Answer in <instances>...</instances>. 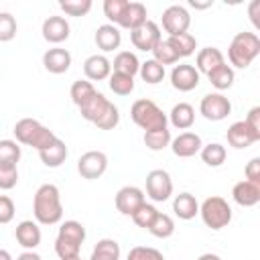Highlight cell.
Masks as SVG:
<instances>
[{
  "label": "cell",
  "instance_id": "38",
  "mask_svg": "<svg viewBox=\"0 0 260 260\" xmlns=\"http://www.w3.org/2000/svg\"><path fill=\"white\" fill-rule=\"evenodd\" d=\"M20 154L22 150L16 140H10V138L0 140V165H18Z\"/></svg>",
  "mask_w": 260,
  "mask_h": 260
},
{
  "label": "cell",
  "instance_id": "26",
  "mask_svg": "<svg viewBox=\"0 0 260 260\" xmlns=\"http://www.w3.org/2000/svg\"><path fill=\"white\" fill-rule=\"evenodd\" d=\"M173 211L179 219H193L199 213V203L195 199V195L183 191L179 195H175L173 199Z\"/></svg>",
  "mask_w": 260,
  "mask_h": 260
},
{
  "label": "cell",
  "instance_id": "36",
  "mask_svg": "<svg viewBox=\"0 0 260 260\" xmlns=\"http://www.w3.org/2000/svg\"><path fill=\"white\" fill-rule=\"evenodd\" d=\"M95 93V87L91 85V81L87 79H75L71 83V89H69V95H71V102L79 108L83 102H87L91 95Z\"/></svg>",
  "mask_w": 260,
  "mask_h": 260
},
{
  "label": "cell",
  "instance_id": "23",
  "mask_svg": "<svg viewBox=\"0 0 260 260\" xmlns=\"http://www.w3.org/2000/svg\"><path fill=\"white\" fill-rule=\"evenodd\" d=\"M67 154H69L67 144H65L59 136H57V138H55L47 148L39 150V156H41L43 165H45V167H49V169H57V167H61V165L65 162Z\"/></svg>",
  "mask_w": 260,
  "mask_h": 260
},
{
  "label": "cell",
  "instance_id": "40",
  "mask_svg": "<svg viewBox=\"0 0 260 260\" xmlns=\"http://www.w3.org/2000/svg\"><path fill=\"white\" fill-rule=\"evenodd\" d=\"M156 213H158V209L152 205V203H142L130 217H132V221L138 225V228H142V230H148L150 228V223H152V219L156 217Z\"/></svg>",
  "mask_w": 260,
  "mask_h": 260
},
{
  "label": "cell",
  "instance_id": "21",
  "mask_svg": "<svg viewBox=\"0 0 260 260\" xmlns=\"http://www.w3.org/2000/svg\"><path fill=\"white\" fill-rule=\"evenodd\" d=\"M110 104H112V102H110L104 93L95 91L87 102H83V104L79 106V114H81V118H83V120H87V122L95 124V122L104 116V112L108 110V106H110Z\"/></svg>",
  "mask_w": 260,
  "mask_h": 260
},
{
  "label": "cell",
  "instance_id": "31",
  "mask_svg": "<svg viewBox=\"0 0 260 260\" xmlns=\"http://www.w3.org/2000/svg\"><path fill=\"white\" fill-rule=\"evenodd\" d=\"M201 160L207 165V167H221L228 158V150L223 144L219 142H209L205 146H201Z\"/></svg>",
  "mask_w": 260,
  "mask_h": 260
},
{
  "label": "cell",
  "instance_id": "54",
  "mask_svg": "<svg viewBox=\"0 0 260 260\" xmlns=\"http://www.w3.org/2000/svg\"><path fill=\"white\" fill-rule=\"evenodd\" d=\"M0 260H14V258H12V254L8 250H2L0 248Z\"/></svg>",
  "mask_w": 260,
  "mask_h": 260
},
{
  "label": "cell",
  "instance_id": "34",
  "mask_svg": "<svg viewBox=\"0 0 260 260\" xmlns=\"http://www.w3.org/2000/svg\"><path fill=\"white\" fill-rule=\"evenodd\" d=\"M142 140H144V144H146L148 150H154V152H156V150H162V148L171 146L173 136H171V130H169V128H162V130L144 132Z\"/></svg>",
  "mask_w": 260,
  "mask_h": 260
},
{
  "label": "cell",
  "instance_id": "28",
  "mask_svg": "<svg viewBox=\"0 0 260 260\" xmlns=\"http://www.w3.org/2000/svg\"><path fill=\"white\" fill-rule=\"evenodd\" d=\"M112 69H114L116 73H124V75L134 77V75L138 73V69H140V61H138V57H136L134 53H130V51H120V53L114 57Z\"/></svg>",
  "mask_w": 260,
  "mask_h": 260
},
{
  "label": "cell",
  "instance_id": "46",
  "mask_svg": "<svg viewBox=\"0 0 260 260\" xmlns=\"http://www.w3.org/2000/svg\"><path fill=\"white\" fill-rule=\"evenodd\" d=\"M118 124H120V112H118V108L114 104H110L108 110L104 112V116L95 122V126L100 130H114Z\"/></svg>",
  "mask_w": 260,
  "mask_h": 260
},
{
  "label": "cell",
  "instance_id": "55",
  "mask_svg": "<svg viewBox=\"0 0 260 260\" xmlns=\"http://www.w3.org/2000/svg\"><path fill=\"white\" fill-rule=\"evenodd\" d=\"M67 260H81V256H75V258H67Z\"/></svg>",
  "mask_w": 260,
  "mask_h": 260
},
{
  "label": "cell",
  "instance_id": "24",
  "mask_svg": "<svg viewBox=\"0 0 260 260\" xmlns=\"http://www.w3.org/2000/svg\"><path fill=\"white\" fill-rule=\"evenodd\" d=\"M146 6L142 2H128L122 18L118 20L116 26H122V28H128V30H134L138 26H142L146 22Z\"/></svg>",
  "mask_w": 260,
  "mask_h": 260
},
{
  "label": "cell",
  "instance_id": "49",
  "mask_svg": "<svg viewBox=\"0 0 260 260\" xmlns=\"http://www.w3.org/2000/svg\"><path fill=\"white\" fill-rule=\"evenodd\" d=\"M256 134H260V108L258 106H254L250 112H248V116H246V120H244Z\"/></svg>",
  "mask_w": 260,
  "mask_h": 260
},
{
  "label": "cell",
  "instance_id": "50",
  "mask_svg": "<svg viewBox=\"0 0 260 260\" xmlns=\"http://www.w3.org/2000/svg\"><path fill=\"white\" fill-rule=\"evenodd\" d=\"M248 14H250V20L256 28H260V0H252L250 6H248Z\"/></svg>",
  "mask_w": 260,
  "mask_h": 260
},
{
  "label": "cell",
  "instance_id": "30",
  "mask_svg": "<svg viewBox=\"0 0 260 260\" xmlns=\"http://www.w3.org/2000/svg\"><path fill=\"white\" fill-rule=\"evenodd\" d=\"M167 43L175 49L179 59L181 57H191L197 49V39L191 32H183V35H177V37H167Z\"/></svg>",
  "mask_w": 260,
  "mask_h": 260
},
{
  "label": "cell",
  "instance_id": "25",
  "mask_svg": "<svg viewBox=\"0 0 260 260\" xmlns=\"http://www.w3.org/2000/svg\"><path fill=\"white\" fill-rule=\"evenodd\" d=\"M225 59H223V53L217 49V47H205L197 53V59H195V69L199 73H211L213 69H217L219 65H223Z\"/></svg>",
  "mask_w": 260,
  "mask_h": 260
},
{
  "label": "cell",
  "instance_id": "7",
  "mask_svg": "<svg viewBox=\"0 0 260 260\" xmlns=\"http://www.w3.org/2000/svg\"><path fill=\"white\" fill-rule=\"evenodd\" d=\"M199 112L205 120H211V122H219V120H225L230 114H232V102L215 91V93H207L201 98V104H199Z\"/></svg>",
  "mask_w": 260,
  "mask_h": 260
},
{
  "label": "cell",
  "instance_id": "17",
  "mask_svg": "<svg viewBox=\"0 0 260 260\" xmlns=\"http://www.w3.org/2000/svg\"><path fill=\"white\" fill-rule=\"evenodd\" d=\"M43 67L49 71V73H65L69 67H71V53L63 47H53V49H47L45 55H43Z\"/></svg>",
  "mask_w": 260,
  "mask_h": 260
},
{
  "label": "cell",
  "instance_id": "29",
  "mask_svg": "<svg viewBox=\"0 0 260 260\" xmlns=\"http://www.w3.org/2000/svg\"><path fill=\"white\" fill-rule=\"evenodd\" d=\"M89 260H120V244L112 238H104L91 250Z\"/></svg>",
  "mask_w": 260,
  "mask_h": 260
},
{
  "label": "cell",
  "instance_id": "13",
  "mask_svg": "<svg viewBox=\"0 0 260 260\" xmlns=\"http://www.w3.org/2000/svg\"><path fill=\"white\" fill-rule=\"evenodd\" d=\"M225 138H228V144L234 148H248L260 140V134H256L244 120H238L228 128Z\"/></svg>",
  "mask_w": 260,
  "mask_h": 260
},
{
  "label": "cell",
  "instance_id": "51",
  "mask_svg": "<svg viewBox=\"0 0 260 260\" xmlns=\"http://www.w3.org/2000/svg\"><path fill=\"white\" fill-rule=\"evenodd\" d=\"M16 260H43V258H41V256H39L35 250H24V252H22V254H20Z\"/></svg>",
  "mask_w": 260,
  "mask_h": 260
},
{
  "label": "cell",
  "instance_id": "44",
  "mask_svg": "<svg viewBox=\"0 0 260 260\" xmlns=\"http://www.w3.org/2000/svg\"><path fill=\"white\" fill-rule=\"evenodd\" d=\"M126 260H165V256L156 248H150V246H134V248H130Z\"/></svg>",
  "mask_w": 260,
  "mask_h": 260
},
{
  "label": "cell",
  "instance_id": "27",
  "mask_svg": "<svg viewBox=\"0 0 260 260\" xmlns=\"http://www.w3.org/2000/svg\"><path fill=\"white\" fill-rule=\"evenodd\" d=\"M169 120H171V124H173L175 128L187 130V128H191L193 122H195V108H193L191 104H187V102H179V104L173 106V110H171V114H169Z\"/></svg>",
  "mask_w": 260,
  "mask_h": 260
},
{
  "label": "cell",
  "instance_id": "43",
  "mask_svg": "<svg viewBox=\"0 0 260 260\" xmlns=\"http://www.w3.org/2000/svg\"><path fill=\"white\" fill-rule=\"evenodd\" d=\"M16 18L10 12H0V43H8L16 37Z\"/></svg>",
  "mask_w": 260,
  "mask_h": 260
},
{
  "label": "cell",
  "instance_id": "35",
  "mask_svg": "<svg viewBox=\"0 0 260 260\" xmlns=\"http://www.w3.org/2000/svg\"><path fill=\"white\" fill-rule=\"evenodd\" d=\"M138 73H140V77H142L146 83H150V85L160 83V81L165 79V67H162L160 63H156L154 59H146L144 63H140Z\"/></svg>",
  "mask_w": 260,
  "mask_h": 260
},
{
  "label": "cell",
  "instance_id": "53",
  "mask_svg": "<svg viewBox=\"0 0 260 260\" xmlns=\"http://www.w3.org/2000/svg\"><path fill=\"white\" fill-rule=\"evenodd\" d=\"M197 260H221L217 254H211V252H205V254H201Z\"/></svg>",
  "mask_w": 260,
  "mask_h": 260
},
{
  "label": "cell",
  "instance_id": "41",
  "mask_svg": "<svg viewBox=\"0 0 260 260\" xmlns=\"http://www.w3.org/2000/svg\"><path fill=\"white\" fill-rule=\"evenodd\" d=\"M91 0H61L59 8L69 16H85L91 10Z\"/></svg>",
  "mask_w": 260,
  "mask_h": 260
},
{
  "label": "cell",
  "instance_id": "5",
  "mask_svg": "<svg viewBox=\"0 0 260 260\" xmlns=\"http://www.w3.org/2000/svg\"><path fill=\"white\" fill-rule=\"evenodd\" d=\"M130 118L136 126H140L144 132H152V130H162L167 128V114L152 102V100H136L130 108Z\"/></svg>",
  "mask_w": 260,
  "mask_h": 260
},
{
  "label": "cell",
  "instance_id": "3",
  "mask_svg": "<svg viewBox=\"0 0 260 260\" xmlns=\"http://www.w3.org/2000/svg\"><path fill=\"white\" fill-rule=\"evenodd\" d=\"M85 242V228L81 221L77 219H67L61 223L57 238H55V252L59 256V260H67V258H75L79 256L81 244Z\"/></svg>",
  "mask_w": 260,
  "mask_h": 260
},
{
  "label": "cell",
  "instance_id": "16",
  "mask_svg": "<svg viewBox=\"0 0 260 260\" xmlns=\"http://www.w3.org/2000/svg\"><path fill=\"white\" fill-rule=\"evenodd\" d=\"M201 146H203V142H201V136L197 132H181L179 136H175L171 140L173 154L179 156V158L195 156L201 150Z\"/></svg>",
  "mask_w": 260,
  "mask_h": 260
},
{
  "label": "cell",
  "instance_id": "37",
  "mask_svg": "<svg viewBox=\"0 0 260 260\" xmlns=\"http://www.w3.org/2000/svg\"><path fill=\"white\" fill-rule=\"evenodd\" d=\"M108 79H110L108 81L110 89L114 93H118V95H130L134 91V77H130V75H124V73H116L114 71Z\"/></svg>",
  "mask_w": 260,
  "mask_h": 260
},
{
  "label": "cell",
  "instance_id": "45",
  "mask_svg": "<svg viewBox=\"0 0 260 260\" xmlns=\"http://www.w3.org/2000/svg\"><path fill=\"white\" fill-rule=\"evenodd\" d=\"M18 183V169L16 165H0V189L10 191Z\"/></svg>",
  "mask_w": 260,
  "mask_h": 260
},
{
  "label": "cell",
  "instance_id": "11",
  "mask_svg": "<svg viewBox=\"0 0 260 260\" xmlns=\"http://www.w3.org/2000/svg\"><path fill=\"white\" fill-rule=\"evenodd\" d=\"M160 39H162L160 28H158V24L152 22V20H146L142 26L130 30V41H132V45H134L138 51H144V53H146V51H152V49L160 43Z\"/></svg>",
  "mask_w": 260,
  "mask_h": 260
},
{
  "label": "cell",
  "instance_id": "12",
  "mask_svg": "<svg viewBox=\"0 0 260 260\" xmlns=\"http://www.w3.org/2000/svg\"><path fill=\"white\" fill-rule=\"evenodd\" d=\"M144 191L140 187H134V185H126L122 187L118 193H116V209L122 213V215H132L142 203H144Z\"/></svg>",
  "mask_w": 260,
  "mask_h": 260
},
{
  "label": "cell",
  "instance_id": "9",
  "mask_svg": "<svg viewBox=\"0 0 260 260\" xmlns=\"http://www.w3.org/2000/svg\"><path fill=\"white\" fill-rule=\"evenodd\" d=\"M106 169H108V156L102 150H87L77 160V173L87 181L100 179L106 173Z\"/></svg>",
  "mask_w": 260,
  "mask_h": 260
},
{
  "label": "cell",
  "instance_id": "52",
  "mask_svg": "<svg viewBox=\"0 0 260 260\" xmlns=\"http://www.w3.org/2000/svg\"><path fill=\"white\" fill-rule=\"evenodd\" d=\"M213 2L211 0H207V2H197V0H189V6H193V8H199V10H203V8H209Z\"/></svg>",
  "mask_w": 260,
  "mask_h": 260
},
{
  "label": "cell",
  "instance_id": "32",
  "mask_svg": "<svg viewBox=\"0 0 260 260\" xmlns=\"http://www.w3.org/2000/svg\"><path fill=\"white\" fill-rule=\"evenodd\" d=\"M207 77H209V83L215 87V89H219V91H223V89H230L232 85H234V79H236V73H234V69L230 67V65H219L217 69H213L211 73H207Z\"/></svg>",
  "mask_w": 260,
  "mask_h": 260
},
{
  "label": "cell",
  "instance_id": "1",
  "mask_svg": "<svg viewBox=\"0 0 260 260\" xmlns=\"http://www.w3.org/2000/svg\"><path fill=\"white\" fill-rule=\"evenodd\" d=\"M32 213H35L37 223H43V225H55L61 221L63 205H61V193L57 185L45 183L35 191Z\"/></svg>",
  "mask_w": 260,
  "mask_h": 260
},
{
  "label": "cell",
  "instance_id": "8",
  "mask_svg": "<svg viewBox=\"0 0 260 260\" xmlns=\"http://www.w3.org/2000/svg\"><path fill=\"white\" fill-rule=\"evenodd\" d=\"M146 195L156 203H162L173 195V179L165 169H152L146 175Z\"/></svg>",
  "mask_w": 260,
  "mask_h": 260
},
{
  "label": "cell",
  "instance_id": "47",
  "mask_svg": "<svg viewBox=\"0 0 260 260\" xmlns=\"http://www.w3.org/2000/svg\"><path fill=\"white\" fill-rule=\"evenodd\" d=\"M14 201L8 195H0V223H10L14 219Z\"/></svg>",
  "mask_w": 260,
  "mask_h": 260
},
{
  "label": "cell",
  "instance_id": "15",
  "mask_svg": "<svg viewBox=\"0 0 260 260\" xmlns=\"http://www.w3.org/2000/svg\"><path fill=\"white\" fill-rule=\"evenodd\" d=\"M69 30L71 28H69V22L65 20V16H57V14L45 18V22L41 26L43 39L47 43H53V45H59V43L67 41L69 39Z\"/></svg>",
  "mask_w": 260,
  "mask_h": 260
},
{
  "label": "cell",
  "instance_id": "39",
  "mask_svg": "<svg viewBox=\"0 0 260 260\" xmlns=\"http://www.w3.org/2000/svg\"><path fill=\"white\" fill-rule=\"evenodd\" d=\"M150 53H152V59H154L156 63H160L162 67H165V65H173V63L179 61V55H177L175 49L167 43V39H160V43H158Z\"/></svg>",
  "mask_w": 260,
  "mask_h": 260
},
{
  "label": "cell",
  "instance_id": "6",
  "mask_svg": "<svg viewBox=\"0 0 260 260\" xmlns=\"http://www.w3.org/2000/svg\"><path fill=\"white\" fill-rule=\"evenodd\" d=\"M199 213H201V219L207 228L211 230H221L225 228L230 221H232V207L230 203L219 197V195H211L207 197L201 205H199Z\"/></svg>",
  "mask_w": 260,
  "mask_h": 260
},
{
  "label": "cell",
  "instance_id": "33",
  "mask_svg": "<svg viewBox=\"0 0 260 260\" xmlns=\"http://www.w3.org/2000/svg\"><path fill=\"white\" fill-rule=\"evenodd\" d=\"M148 232H150L154 238H160V240L171 238V236L175 234V221H173V217H171L169 213H160V211H158L156 217L152 219Z\"/></svg>",
  "mask_w": 260,
  "mask_h": 260
},
{
  "label": "cell",
  "instance_id": "42",
  "mask_svg": "<svg viewBox=\"0 0 260 260\" xmlns=\"http://www.w3.org/2000/svg\"><path fill=\"white\" fill-rule=\"evenodd\" d=\"M128 2H130V0H106V2H104V14H106V18L110 20V24H114V26L118 24V20L122 18V14H124Z\"/></svg>",
  "mask_w": 260,
  "mask_h": 260
},
{
  "label": "cell",
  "instance_id": "19",
  "mask_svg": "<svg viewBox=\"0 0 260 260\" xmlns=\"http://www.w3.org/2000/svg\"><path fill=\"white\" fill-rule=\"evenodd\" d=\"M14 238H16V242H18L24 250H35V248L41 244L43 234H41V228H39L37 221L24 219V221H20V223L16 225Z\"/></svg>",
  "mask_w": 260,
  "mask_h": 260
},
{
  "label": "cell",
  "instance_id": "10",
  "mask_svg": "<svg viewBox=\"0 0 260 260\" xmlns=\"http://www.w3.org/2000/svg\"><path fill=\"white\" fill-rule=\"evenodd\" d=\"M191 24V14L185 6L181 4H171L162 12V28L169 32V37H177L189 30Z\"/></svg>",
  "mask_w": 260,
  "mask_h": 260
},
{
  "label": "cell",
  "instance_id": "20",
  "mask_svg": "<svg viewBox=\"0 0 260 260\" xmlns=\"http://www.w3.org/2000/svg\"><path fill=\"white\" fill-rule=\"evenodd\" d=\"M232 197L238 205L242 207H254L258 201H260V185L258 183H252V181H240L234 185L232 189Z\"/></svg>",
  "mask_w": 260,
  "mask_h": 260
},
{
  "label": "cell",
  "instance_id": "22",
  "mask_svg": "<svg viewBox=\"0 0 260 260\" xmlns=\"http://www.w3.org/2000/svg\"><path fill=\"white\" fill-rule=\"evenodd\" d=\"M93 41H95L98 49H102L104 53H110V51H114V49L120 47V43H122V32H120L118 26H114V24L108 22V24L98 26Z\"/></svg>",
  "mask_w": 260,
  "mask_h": 260
},
{
  "label": "cell",
  "instance_id": "48",
  "mask_svg": "<svg viewBox=\"0 0 260 260\" xmlns=\"http://www.w3.org/2000/svg\"><path fill=\"white\" fill-rule=\"evenodd\" d=\"M244 175H246V181H252V183H258L260 185V156H254L246 165Z\"/></svg>",
  "mask_w": 260,
  "mask_h": 260
},
{
  "label": "cell",
  "instance_id": "4",
  "mask_svg": "<svg viewBox=\"0 0 260 260\" xmlns=\"http://www.w3.org/2000/svg\"><path fill=\"white\" fill-rule=\"evenodd\" d=\"M258 55H260V39L256 32H246V30L238 32L228 47V59L238 69H246Z\"/></svg>",
  "mask_w": 260,
  "mask_h": 260
},
{
  "label": "cell",
  "instance_id": "14",
  "mask_svg": "<svg viewBox=\"0 0 260 260\" xmlns=\"http://www.w3.org/2000/svg\"><path fill=\"white\" fill-rule=\"evenodd\" d=\"M171 85L179 91H191L199 85V71L189 63L175 65L171 71Z\"/></svg>",
  "mask_w": 260,
  "mask_h": 260
},
{
  "label": "cell",
  "instance_id": "2",
  "mask_svg": "<svg viewBox=\"0 0 260 260\" xmlns=\"http://www.w3.org/2000/svg\"><path fill=\"white\" fill-rule=\"evenodd\" d=\"M12 132H14V138H16L18 144L32 146L37 152L43 150V148H47L57 138V134L53 130H49L47 126H43L35 118H22V120H18L14 124V128H12Z\"/></svg>",
  "mask_w": 260,
  "mask_h": 260
},
{
  "label": "cell",
  "instance_id": "18",
  "mask_svg": "<svg viewBox=\"0 0 260 260\" xmlns=\"http://www.w3.org/2000/svg\"><path fill=\"white\" fill-rule=\"evenodd\" d=\"M83 73L89 81H102L112 75V61L106 55H89L83 61Z\"/></svg>",
  "mask_w": 260,
  "mask_h": 260
}]
</instances>
